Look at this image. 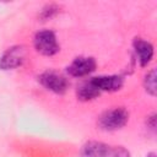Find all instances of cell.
I'll use <instances>...</instances> for the list:
<instances>
[{
  "label": "cell",
  "instance_id": "10",
  "mask_svg": "<svg viewBox=\"0 0 157 157\" xmlns=\"http://www.w3.org/2000/svg\"><path fill=\"white\" fill-rule=\"evenodd\" d=\"M145 88L151 96H156V70L152 69L145 76Z\"/></svg>",
  "mask_w": 157,
  "mask_h": 157
},
{
  "label": "cell",
  "instance_id": "7",
  "mask_svg": "<svg viewBox=\"0 0 157 157\" xmlns=\"http://www.w3.org/2000/svg\"><path fill=\"white\" fill-rule=\"evenodd\" d=\"M110 153L112 148L108 145L91 141L83 146L81 151V157H110Z\"/></svg>",
  "mask_w": 157,
  "mask_h": 157
},
{
  "label": "cell",
  "instance_id": "6",
  "mask_svg": "<svg viewBox=\"0 0 157 157\" xmlns=\"http://www.w3.org/2000/svg\"><path fill=\"white\" fill-rule=\"evenodd\" d=\"M91 82L102 92V91H118L123 86V78L117 75L110 76H98L91 78Z\"/></svg>",
  "mask_w": 157,
  "mask_h": 157
},
{
  "label": "cell",
  "instance_id": "2",
  "mask_svg": "<svg viewBox=\"0 0 157 157\" xmlns=\"http://www.w3.org/2000/svg\"><path fill=\"white\" fill-rule=\"evenodd\" d=\"M34 47H36L37 52H39L43 55H53V54L58 53V50H59V45L56 43L55 34L49 29L40 31L36 34Z\"/></svg>",
  "mask_w": 157,
  "mask_h": 157
},
{
  "label": "cell",
  "instance_id": "9",
  "mask_svg": "<svg viewBox=\"0 0 157 157\" xmlns=\"http://www.w3.org/2000/svg\"><path fill=\"white\" fill-rule=\"evenodd\" d=\"M101 91L90 81L85 82L78 90H77V97L81 99V101H90V99H93L96 98L97 96H99Z\"/></svg>",
  "mask_w": 157,
  "mask_h": 157
},
{
  "label": "cell",
  "instance_id": "11",
  "mask_svg": "<svg viewBox=\"0 0 157 157\" xmlns=\"http://www.w3.org/2000/svg\"><path fill=\"white\" fill-rule=\"evenodd\" d=\"M110 157H129V152L123 147H113Z\"/></svg>",
  "mask_w": 157,
  "mask_h": 157
},
{
  "label": "cell",
  "instance_id": "1",
  "mask_svg": "<svg viewBox=\"0 0 157 157\" xmlns=\"http://www.w3.org/2000/svg\"><path fill=\"white\" fill-rule=\"evenodd\" d=\"M129 119V113L124 108H113L104 112L99 119L98 125L104 130H117L123 128Z\"/></svg>",
  "mask_w": 157,
  "mask_h": 157
},
{
  "label": "cell",
  "instance_id": "12",
  "mask_svg": "<svg viewBox=\"0 0 157 157\" xmlns=\"http://www.w3.org/2000/svg\"><path fill=\"white\" fill-rule=\"evenodd\" d=\"M55 7H53V5H49V6H47L44 10H43V12H42V17H44V18H48V17H50L52 16V12H55Z\"/></svg>",
  "mask_w": 157,
  "mask_h": 157
},
{
  "label": "cell",
  "instance_id": "5",
  "mask_svg": "<svg viewBox=\"0 0 157 157\" xmlns=\"http://www.w3.org/2000/svg\"><path fill=\"white\" fill-rule=\"evenodd\" d=\"M96 69V61L93 58H86V56H80L76 58L71 65L67 67V72L72 76H85L94 71Z\"/></svg>",
  "mask_w": 157,
  "mask_h": 157
},
{
  "label": "cell",
  "instance_id": "8",
  "mask_svg": "<svg viewBox=\"0 0 157 157\" xmlns=\"http://www.w3.org/2000/svg\"><path fill=\"white\" fill-rule=\"evenodd\" d=\"M134 48H135V52L137 54L140 65L141 66L147 65L153 56V47L151 45V43H148L144 39H135Z\"/></svg>",
  "mask_w": 157,
  "mask_h": 157
},
{
  "label": "cell",
  "instance_id": "4",
  "mask_svg": "<svg viewBox=\"0 0 157 157\" xmlns=\"http://www.w3.org/2000/svg\"><path fill=\"white\" fill-rule=\"evenodd\" d=\"M39 81L45 88H48L55 93H59V94L64 93L67 88L66 78L54 71H47V72L42 74L39 76Z\"/></svg>",
  "mask_w": 157,
  "mask_h": 157
},
{
  "label": "cell",
  "instance_id": "13",
  "mask_svg": "<svg viewBox=\"0 0 157 157\" xmlns=\"http://www.w3.org/2000/svg\"><path fill=\"white\" fill-rule=\"evenodd\" d=\"M147 157H155V153H150Z\"/></svg>",
  "mask_w": 157,
  "mask_h": 157
},
{
  "label": "cell",
  "instance_id": "3",
  "mask_svg": "<svg viewBox=\"0 0 157 157\" xmlns=\"http://www.w3.org/2000/svg\"><path fill=\"white\" fill-rule=\"evenodd\" d=\"M25 59H26V49L23 45H16L9 48L0 58V69L2 70L15 69L22 65Z\"/></svg>",
  "mask_w": 157,
  "mask_h": 157
}]
</instances>
